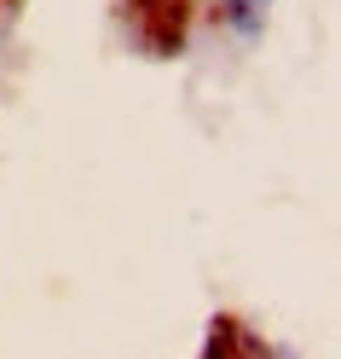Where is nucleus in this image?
Returning <instances> with one entry per match:
<instances>
[{"instance_id": "1", "label": "nucleus", "mask_w": 341, "mask_h": 359, "mask_svg": "<svg viewBox=\"0 0 341 359\" xmlns=\"http://www.w3.org/2000/svg\"><path fill=\"white\" fill-rule=\"evenodd\" d=\"M255 6H266V0H232V12H237V18H249Z\"/></svg>"}]
</instances>
